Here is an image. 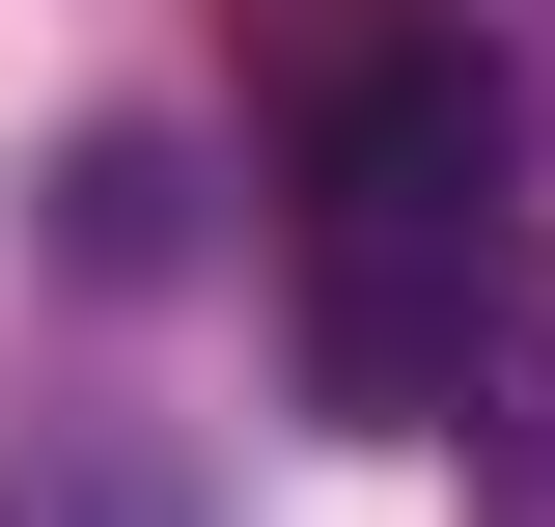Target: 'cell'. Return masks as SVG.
I'll list each match as a JSON object with an SVG mask.
<instances>
[{
  "instance_id": "cell-1",
  "label": "cell",
  "mask_w": 555,
  "mask_h": 527,
  "mask_svg": "<svg viewBox=\"0 0 555 527\" xmlns=\"http://www.w3.org/2000/svg\"><path fill=\"white\" fill-rule=\"evenodd\" d=\"M278 167H306V361H334V416H473V361H500V195H528L500 56L473 28H361Z\"/></svg>"
},
{
  "instance_id": "cell-2",
  "label": "cell",
  "mask_w": 555,
  "mask_h": 527,
  "mask_svg": "<svg viewBox=\"0 0 555 527\" xmlns=\"http://www.w3.org/2000/svg\"><path fill=\"white\" fill-rule=\"evenodd\" d=\"M473 527H555V306H500L473 361Z\"/></svg>"
}]
</instances>
